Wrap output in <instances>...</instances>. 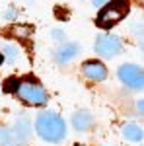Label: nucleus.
<instances>
[{"mask_svg":"<svg viewBox=\"0 0 144 146\" xmlns=\"http://www.w3.org/2000/svg\"><path fill=\"white\" fill-rule=\"evenodd\" d=\"M51 37H53L55 41H62V39L66 37V33H64L62 29H51Z\"/></svg>","mask_w":144,"mask_h":146,"instance_id":"nucleus-14","label":"nucleus"},{"mask_svg":"<svg viewBox=\"0 0 144 146\" xmlns=\"http://www.w3.org/2000/svg\"><path fill=\"white\" fill-rule=\"evenodd\" d=\"M136 107H138V111H140V113L144 111V105H142V101H138V103H136Z\"/></svg>","mask_w":144,"mask_h":146,"instance_id":"nucleus-17","label":"nucleus"},{"mask_svg":"<svg viewBox=\"0 0 144 146\" xmlns=\"http://www.w3.org/2000/svg\"><path fill=\"white\" fill-rule=\"evenodd\" d=\"M123 51V43L119 35H101L96 41V53L101 56H117Z\"/></svg>","mask_w":144,"mask_h":146,"instance_id":"nucleus-5","label":"nucleus"},{"mask_svg":"<svg viewBox=\"0 0 144 146\" xmlns=\"http://www.w3.org/2000/svg\"><path fill=\"white\" fill-rule=\"evenodd\" d=\"M16 16H18V10H16L14 6H12V8H8V12H6V20H14Z\"/></svg>","mask_w":144,"mask_h":146,"instance_id":"nucleus-15","label":"nucleus"},{"mask_svg":"<svg viewBox=\"0 0 144 146\" xmlns=\"http://www.w3.org/2000/svg\"><path fill=\"white\" fill-rule=\"evenodd\" d=\"M78 53H80V45H78V43H64V45L55 53V58L60 64H66L72 58H76Z\"/></svg>","mask_w":144,"mask_h":146,"instance_id":"nucleus-7","label":"nucleus"},{"mask_svg":"<svg viewBox=\"0 0 144 146\" xmlns=\"http://www.w3.org/2000/svg\"><path fill=\"white\" fill-rule=\"evenodd\" d=\"M2 55H4V58L10 64H14L20 58V51H18V47H14V45H2Z\"/></svg>","mask_w":144,"mask_h":146,"instance_id":"nucleus-12","label":"nucleus"},{"mask_svg":"<svg viewBox=\"0 0 144 146\" xmlns=\"http://www.w3.org/2000/svg\"><path fill=\"white\" fill-rule=\"evenodd\" d=\"M16 144V135L8 127H0V146H14Z\"/></svg>","mask_w":144,"mask_h":146,"instance_id":"nucleus-11","label":"nucleus"},{"mask_svg":"<svg viewBox=\"0 0 144 146\" xmlns=\"http://www.w3.org/2000/svg\"><path fill=\"white\" fill-rule=\"evenodd\" d=\"M129 2L127 0H109L103 4V8L98 14V25L103 29H109L113 25L121 22L123 18L129 14Z\"/></svg>","mask_w":144,"mask_h":146,"instance_id":"nucleus-2","label":"nucleus"},{"mask_svg":"<svg viewBox=\"0 0 144 146\" xmlns=\"http://www.w3.org/2000/svg\"><path fill=\"white\" fill-rule=\"evenodd\" d=\"M14 135L16 140H27L31 136V123L27 119H18L14 123Z\"/></svg>","mask_w":144,"mask_h":146,"instance_id":"nucleus-10","label":"nucleus"},{"mask_svg":"<svg viewBox=\"0 0 144 146\" xmlns=\"http://www.w3.org/2000/svg\"><path fill=\"white\" fill-rule=\"evenodd\" d=\"M35 131L37 135L41 136L47 142H62L66 138V123L60 115L56 113H41L37 119H35Z\"/></svg>","mask_w":144,"mask_h":146,"instance_id":"nucleus-1","label":"nucleus"},{"mask_svg":"<svg viewBox=\"0 0 144 146\" xmlns=\"http://www.w3.org/2000/svg\"><path fill=\"white\" fill-rule=\"evenodd\" d=\"M10 33L16 35V37H20V39H25V37L31 35V27H29V25H12Z\"/></svg>","mask_w":144,"mask_h":146,"instance_id":"nucleus-13","label":"nucleus"},{"mask_svg":"<svg viewBox=\"0 0 144 146\" xmlns=\"http://www.w3.org/2000/svg\"><path fill=\"white\" fill-rule=\"evenodd\" d=\"M82 74L92 82H103L107 78V68L100 60H86L82 64Z\"/></svg>","mask_w":144,"mask_h":146,"instance_id":"nucleus-6","label":"nucleus"},{"mask_svg":"<svg viewBox=\"0 0 144 146\" xmlns=\"http://www.w3.org/2000/svg\"><path fill=\"white\" fill-rule=\"evenodd\" d=\"M14 146H16V144H14ZM18 146H23V144H18Z\"/></svg>","mask_w":144,"mask_h":146,"instance_id":"nucleus-18","label":"nucleus"},{"mask_svg":"<svg viewBox=\"0 0 144 146\" xmlns=\"http://www.w3.org/2000/svg\"><path fill=\"white\" fill-rule=\"evenodd\" d=\"M117 76L125 86L133 88V90H140L144 86V76H142V70L140 66L136 64H121L119 70H117Z\"/></svg>","mask_w":144,"mask_h":146,"instance_id":"nucleus-4","label":"nucleus"},{"mask_svg":"<svg viewBox=\"0 0 144 146\" xmlns=\"http://www.w3.org/2000/svg\"><path fill=\"white\" fill-rule=\"evenodd\" d=\"M72 127H74V131H80V133L90 131V129L94 127V117H92V113H88V111L74 113V115H72Z\"/></svg>","mask_w":144,"mask_h":146,"instance_id":"nucleus-8","label":"nucleus"},{"mask_svg":"<svg viewBox=\"0 0 144 146\" xmlns=\"http://www.w3.org/2000/svg\"><path fill=\"white\" fill-rule=\"evenodd\" d=\"M105 2H109V0H92V4H94V6H103Z\"/></svg>","mask_w":144,"mask_h":146,"instance_id":"nucleus-16","label":"nucleus"},{"mask_svg":"<svg viewBox=\"0 0 144 146\" xmlns=\"http://www.w3.org/2000/svg\"><path fill=\"white\" fill-rule=\"evenodd\" d=\"M76 146H84V144H76Z\"/></svg>","mask_w":144,"mask_h":146,"instance_id":"nucleus-19","label":"nucleus"},{"mask_svg":"<svg viewBox=\"0 0 144 146\" xmlns=\"http://www.w3.org/2000/svg\"><path fill=\"white\" fill-rule=\"evenodd\" d=\"M14 92L27 105H45L47 100H49V94L45 92V88L41 84L33 82V80H22V82H18V86H16Z\"/></svg>","mask_w":144,"mask_h":146,"instance_id":"nucleus-3","label":"nucleus"},{"mask_svg":"<svg viewBox=\"0 0 144 146\" xmlns=\"http://www.w3.org/2000/svg\"><path fill=\"white\" fill-rule=\"evenodd\" d=\"M121 133L123 136L129 140V142H140L142 140V129L138 127V125H134V123H127V125H123V129H121Z\"/></svg>","mask_w":144,"mask_h":146,"instance_id":"nucleus-9","label":"nucleus"}]
</instances>
